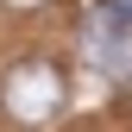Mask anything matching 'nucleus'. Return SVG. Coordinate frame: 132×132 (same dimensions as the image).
I'll return each mask as SVG.
<instances>
[{
  "instance_id": "obj_1",
  "label": "nucleus",
  "mask_w": 132,
  "mask_h": 132,
  "mask_svg": "<svg viewBox=\"0 0 132 132\" xmlns=\"http://www.w3.org/2000/svg\"><path fill=\"white\" fill-rule=\"evenodd\" d=\"M63 94H69V82H63V69L44 63V57H25V63H13V69L0 76V107H6V120H19V126L57 120Z\"/></svg>"
},
{
  "instance_id": "obj_2",
  "label": "nucleus",
  "mask_w": 132,
  "mask_h": 132,
  "mask_svg": "<svg viewBox=\"0 0 132 132\" xmlns=\"http://www.w3.org/2000/svg\"><path fill=\"white\" fill-rule=\"evenodd\" d=\"M94 69H101L107 82H126V88H132V31H126L120 44H107V51L94 57Z\"/></svg>"
},
{
  "instance_id": "obj_3",
  "label": "nucleus",
  "mask_w": 132,
  "mask_h": 132,
  "mask_svg": "<svg viewBox=\"0 0 132 132\" xmlns=\"http://www.w3.org/2000/svg\"><path fill=\"white\" fill-rule=\"evenodd\" d=\"M6 6H19V13H31V6H44V0H6Z\"/></svg>"
}]
</instances>
